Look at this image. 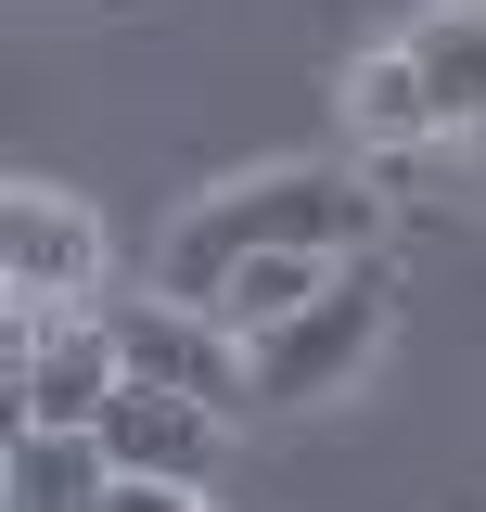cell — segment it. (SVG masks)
Wrapping results in <instances>:
<instances>
[{
	"label": "cell",
	"mask_w": 486,
	"mask_h": 512,
	"mask_svg": "<svg viewBox=\"0 0 486 512\" xmlns=\"http://www.w3.org/2000/svg\"><path fill=\"white\" fill-rule=\"evenodd\" d=\"M0 295L13 308H90L103 295V205L52 180L0 192Z\"/></svg>",
	"instance_id": "5"
},
{
	"label": "cell",
	"mask_w": 486,
	"mask_h": 512,
	"mask_svg": "<svg viewBox=\"0 0 486 512\" xmlns=\"http://www.w3.org/2000/svg\"><path fill=\"white\" fill-rule=\"evenodd\" d=\"M103 461L205 500V487L231 474V410H205V397H167V384H128L116 410H103Z\"/></svg>",
	"instance_id": "6"
},
{
	"label": "cell",
	"mask_w": 486,
	"mask_h": 512,
	"mask_svg": "<svg viewBox=\"0 0 486 512\" xmlns=\"http://www.w3.org/2000/svg\"><path fill=\"white\" fill-rule=\"evenodd\" d=\"M90 512H205V500H192V487H154V474H103Z\"/></svg>",
	"instance_id": "11"
},
{
	"label": "cell",
	"mask_w": 486,
	"mask_h": 512,
	"mask_svg": "<svg viewBox=\"0 0 486 512\" xmlns=\"http://www.w3.org/2000/svg\"><path fill=\"white\" fill-rule=\"evenodd\" d=\"M423 141H448V116H435L410 39L359 52V64H346V154H359V167H397V154H423Z\"/></svg>",
	"instance_id": "7"
},
{
	"label": "cell",
	"mask_w": 486,
	"mask_h": 512,
	"mask_svg": "<svg viewBox=\"0 0 486 512\" xmlns=\"http://www.w3.org/2000/svg\"><path fill=\"white\" fill-rule=\"evenodd\" d=\"M410 64H423L448 141H474L486 128V0H435L423 26H410Z\"/></svg>",
	"instance_id": "8"
},
{
	"label": "cell",
	"mask_w": 486,
	"mask_h": 512,
	"mask_svg": "<svg viewBox=\"0 0 486 512\" xmlns=\"http://www.w3.org/2000/svg\"><path fill=\"white\" fill-rule=\"evenodd\" d=\"M333 269H346V256H256V269H231V282H218V320L256 346V333H282V320H295Z\"/></svg>",
	"instance_id": "10"
},
{
	"label": "cell",
	"mask_w": 486,
	"mask_h": 512,
	"mask_svg": "<svg viewBox=\"0 0 486 512\" xmlns=\"http://www.w3.org/2000/svg\"><path fill=\"white\" fill-rule=\"evenodd\" d=\"M359 244H371V180L359 167H243V180L192 192L167 218L154 282L192 295V308H218V282L256 269V256H359Z\"/></svg>",
	"instance_id": "1"
},
{
	"label": "cell",
	"mask_w": 486,
	"mask_h": 512,
	"mask_svg": "<svg viewBox=\"0 0 486 512\" xmlns=\"http://www.w3.org/2000/svg\"><path fill=\"white\" fill-rule=\"evenodd\" d=\"M0 372H13V423H52V436H103V410L128 397L103 308H13L0 295Z\"/></svg>",
	"instance_id": "3"
},
{
	"label": "cell",
	"mask_w": 486,
	"mask_h": 512,
	"mask_svg": "<svg viewBox=\"0 0 486 512\" xmlns=\"http://www.w3.org/2000/svg\"><path fill=\"white\" fill-rule=\"evenodd\" d=\"M461 154H474V167H486V128H474V141H461Z\"/></svg>",
	"instance_id": "12"
},
{
	"label": "cell",
	"mask_w": 486,
	"mask_h": 512,
	"mask_svg": "<svg viewBox=\"0 0 486 512\" xmlns=\"http://www.w3.org/2000/svg\"><path fill=\"white\" fill-rule=\"evenodd\" d=\"M384 333H397V269L359 244L282 333L243 346V359H256V410H320V397H346V384L384 359Z\"/></svg>",
	"instance_id": "2"
},
{
	"label": "cell",
	"mask_w": 486,
	"mask_h": 512,
	"mask_svg": "<svg viewBox=\"0 0 486 512\" xmlns=\"http://www.w3.org/2000/svg\"><path fill=\"white\" fill-rule=\"evenodd\" d=\"M103 436H52V423H13V461H0V512H90L103 500Z\"/></svg>",
	"instance_id": "9"
},
{
	"label": "cell",
	"mask_w": 486,
	"mask_h": 512,
	"mask_svg": "<svg viewBox=\"0 0 486 512\" xmlns=\"http://www.w3.org/2000/svg\"><path fill=\"white\" fill-rule=\"evenodd\" d=\"M116 320V359H128V384H167V397H205V410H256V359H243V333L218 308H192V295H128V308H103Z\"/></svg>",
	"instance_id": "4"
}]
</instances>
